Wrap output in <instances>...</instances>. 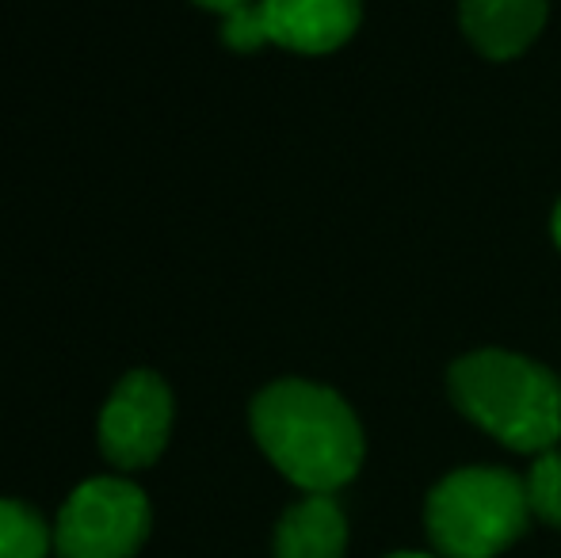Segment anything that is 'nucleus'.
I'll return each instance as SVG.
<instances>
[{"instance_id": "1", "label": "nucleus", "mask_w": 561, "mask_h": 558, "mask_svg": "<svg viewBox=\"0 0 561 558\" xmlns=\"http://www.w3.org/2000/svg\"><path fill=\"white\" fill-rule=\"evenodd\" d=\"M252 432L264 455L310 493H333L363 463V429L329 387L283 379L252 402Z\"/></svg>"}, {"instance_id": "2", "label": "nucleus", "mask_w": 561, "mask_h": 558, "mask_svg": "<svg viewBox=\"0 0 561 558\" xmlns=\"http://www.w3.org/2000/svg\"><path fill=\"white\" fill-rule=\"evenodd\" d=\"M455 406L512 452H550L561 440V379L516 352L481 349L447 375Z\"/></svg>"}, {"instance_id": "3", "label": "nucleus", "mask_w": 561, "mask_h": 558, "mask_svg": "<svg viewBox=\"0 0 561 558\" xmlns=\"http://www.w3.org/2000/svg\"><path fill=\"white\" fill-rule=\"evenodd\" d=\"M527 486L512 470L466 467L428 493V539L447 558H493L527 528Z\"/></svg>"}, {"instance_id": "4", "label": "nucleus", "mask_w": 561, "mask_h": 558, "mask_svg": "<svg viewBox=\"0 0 561 558\" xmlns=\"http://www.w3.org/2000/svg\"><path fill=\"white\" fill-rule=\"evenodd\" d=\"M149 536V501L134 482L92 478L77 486L58 516L61 558H130Z\"/></svg>"}, {"instance_id": "5", "label": "nucleus", "mask_w": 561, "mask_h": 558, "mask_svg": "<svg viewBox=\"0 0 561 558\" xmlns=\"http://www.w3.org/2000/svg\"><path fill=\"white\" fill-rule=\"evenodd\" d=\"M359 27V0H252L226 15L222 38L233 50H260L264 43L298 54H329Z\"/></svg>"}, {"instance_id": "6", "label": "nucleus", "mask_w": 561, "mask_h": 558, "mask_svg": "<svg viewBox=\"0 0 561 558\" xmlns=\"http://www.w3.org/2000/svg\"><path fill=\"white\" fill-rule=\"evenodd\" d=\"M172 395L161 375L130 372L112 390L100 418V447L123 470L149 467L169 444Z\"/></svg>"}, {"instance_id": "7", "label": "nucleus", "mask_w": 561, "mask_h": 558, "mask_svg": "<svg viewBox=\"0 0 561 558\" xmlns=\"http://www.w3.org/2000/svg\"><path fill=\"white\" fill-rule=\"evenodd\" d=\"M458 20L485 58L508 61L539 38L547 0H458Z\"/></svg>"}, {"instance_id": "8", "label": "nucleus", "mask_w": 561, "mask_h": 558, "mask_svg": "<svg viewBox=\"0 0 561 558\" xmlns=\"http://www.w3.org/2000/svg\"><path fill=\"white\" fill-rule=\"evenodd\" d=\"M344 544V513L329 493H310L290 505L275 528V558H340Z\"/></svg>"}, {"instance_id": "9", "label": "nucleus", "mask_w": 561, "mask_h": 558, "mask_svg": "<svg viewBox=\"0 0 561 558\" xmlns=\"http://www.w3.org/2000/svg\"><path fill=\"white\" fill-rule=\"evenodd\" d=\"M50 528L31 505L0 501V558H46Z\"/></svg>"}, {"instance_id": "10", "label": "nucleus", "mask_w": 561, "mask_h": 558, "mask_svg": "<svg viewBox=\"0 0 561 558\" xmlns=\"http://www.w3.org/2000/svg\"><path fill=\"white\" fill-rule=\"evenodd\" d=\"M527 505L539 521L561 528V452H542L527 475Z\"/></svg>"}, {"instance_id": "11", "label": "nucleus", "mask_w": 561, "mask_h": 558, "mask_svg": "<svg viewBox=\"0 0 561 558\" xmlns=\"http://www.w3.org/2000/svg\"><path fill=\"white\" fill-rule=\"evenodd\" d=\"M195 4L210 8V12H222V15H233V12H241V8H244V4H252V0H195Z\"/></svg>"}, {"instance_id": "12", "label": "nucleus", "mask_w": 561, "mask_h": 558, "mask_svg": "<svg viewBox=\"0 0 561 558\" xmlns=\"http://www.w3.org/2000/svg\"><path fill=\"white\" fill-rule=\"evenodd\" d=\"M554 241H558V249H561V203H558V210H554Z\"/></svg>"}, {"instance_id": "13", "label": "nucleus", "mask_w": 561, "mask_h": 558, "mask_svg": "<svg viewBox=\"0 0 561 558\" xmlns=\"http://www.w3.org/2000/svg\"><path fill=\"white\" fill-rule=\"evenodd\" d=\"M390 558H432V555H416V551H405V555H390Z\"/></svg>"}]
</instances>
